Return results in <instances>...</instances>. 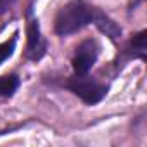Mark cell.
Here are the masks:
<instances>
[{"mask_svg": "<svg viewBox=\"0 0 147 147\" xmlns=\"http://www.w3.org/2000/svg\"><path fill=\"white\" fill-rule=\"evenodd\" d=\"M18 40H19V30H16L9 40L0 43V66H2L7 59L12 57V54L16 50V45H18Z\"/></svg>", "mask_w": 147, "mask_h": 147, "instance_id": "7", "label": "cell"}, {"mask_svg": "<svg viewBox=\"0 0 147 147\" xmlns=\"http://www.w3.org/2000/svg\"><path fill=\"white\" fill-rule=\"evenodd\" d=\"M47 54V40L42 35L40 23L33 16L31 7L28 9V26H26V50L24 55L30 61H40Z\"/></svg>", "mask_w": 147, "mask_h": 147, "instance_id": "4", "label": "cell"}, {"mask_svg": "<svg viewBox=\"0 0 147 147\" xmlns=\"http://www.w3.org/2000/svg\"><path fill=\"white\" fill-rule=\"evenodd\" d=\"M62 87L82 99L87 106H95L109 94V83H102L88 75H73L62 82Z\"/></svg>", "mask_w": 147, "mask_h": 147, "instance_id": "2", "label": "cell"}, {"mask_svg": "<svg viewBox=\"0 0 147 147\" xmlns=\"http://www.w3.org/2000/svg\"><path fill=\"white\" fill-rule=\"evenodd\" d=\"M145 52H147V30H142L130 38V42L126 43V47L123 50V55L126 61H130V59L145 61V57H147Z\"/></svg>", "mask_w": 147, "mask_h": 147, "instance_id": "5", "label": "cell"}, {"mask_svg": "<svg viewBox=\"0 0 147 147\" xmlns=\"http://www.w3.org/2000/svg\"><path fill=\"white\" fill-rule=\"evenodd\" d=\"M100 9L88 4L87 0H69L64 4L54 21V31L59 36H69L82 31L88 24H95Z\"/></svg>", "mask_w": 147, "mask_h": 147, "instance_id": "1", "label": "cell"}, {"mask_svg": "<svg viewBox=\"0 0 147 147\" xmlns=\"http://www.w3.org/2000/svg\"><path fill=\"white\" fill-rule=\"evenodd\" d=\"M21 85V78L14 73L0 76V97H12Z\"/></svg>", "mask_w": 147, "mask_h": 147, "instance_id": "6", "label": "cell"}, {"mask_svg": "<svg viewBox=\"0 0 147 147\" xmlns=\"http://www.w3.org/2000/svg\"><path fill=\"white\" fill-rule=\"evenodd\" d=\"M16 2H18V0H0V16L5 14Z\"/></svg>", "mask_w": 147, "mask_h": 147, "instance_id": "8", "label": "cell"}, {"mask_svg": "<svg viewBox=\"0 0 147 147\" xmlns=\"http://www.w3.org/2000/svg\"><path fill=\"white\" fill-rule=\"evenodd\" d=\"M99 54H100V45L95 38L83 40L76 47L71 59V66H73L75 75H88L99 59Z\"/></svg>", "mask_w": 147, "mask_h": 147, "instance_id": "3", "label": "cell"}]
</instances>
